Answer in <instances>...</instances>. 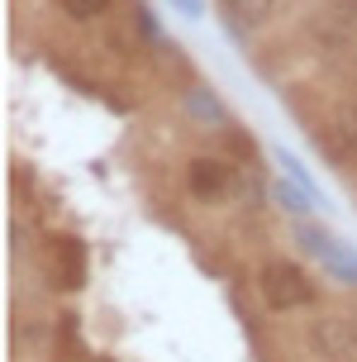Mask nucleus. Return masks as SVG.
<instances>
[{
  "label": "nucleus",
  "instance_id": "obj_1",
  "mask_svg": "<svg viewBox=\"0 0 357 362\" xmlns=\"http://www.w3.org/2000/svg\"><path fill=\"white\" fill-rule=\"evenodd\" d=\"M257 291H262V300L271 310H300L315 300V281H310V272L300 262H291V257H267L262 272H257Z\"/></svg>",
  "mask_w": 357,
  "mask_h": 362
},
{
  "label": "nucleus",
  "instance_id": "obj_2",
  "mask_svg": "<svg viewBox=\"0 0 357 362\" xmlns=\"http://www.w3.org/2000/svg\"><path fill=\"white\" fill-rule=\"evenodd\" d=\"M315 144L324 158L334 163H353L357 158V100H339L324 110V119L315 124Z\"/></svg>",
  "mask_w": 357,
  "mask_h": 362
},
{
  "label": "nucleus",
  "instance_id": "obj_3",
  "mask_svg": "<svg viewBox=\"0 0 357 362\" xmlns=\"http://www.w3.org/2000/svg\"><path fill=\"white\" fill-rule=\"evenodd\" d=\"M186 186H191L196 200H224L229 186H233V172H229V163H219V158H196V163L186 167Z\"/></svg>",
  "mask_w": 357,
  "mask_h": 362
},
{
  "label": "nucleus",
  "instance_id": "obj_4",
  "mask_svg": "<svg viewBox=\"0 0 357 362\" xmlns=\"http://www.w3.org/2000/svg\"><path fill=\"white\" fill-rule=\"evenodd\" d=\"M48 267H53L57 291H81L86 286V248H81L76 238H57Z\"/></svg>",
  "mask_w": 357,
  "mask_h": 362
},
{
  "label": "nucleus",
  "instance_id": "obj_5",
  "mask_svg": "<svg viewBox=\"0 0 357 362\" xmlns=\"http://www.w3.org/2000/svg\"><path fill=\"white\" fill-rule=\"evenodd\" d=\"M310 344L320 348L324 358H334V362H343L348 353H357V334L343 320H320V325L310 329Z\"/></svg>",
  "mask_w": 357,
  "mask_h": 362
},
{
  "label": "nucleus",
  "instance_id": "obj_6",
  "mask_svg": "<svg viewBox=\"0 0 357 362\" xmlns=\"http://www.w3.org/2000/svg\"><path fill=\"white\" fill-rule=\"evenodd\" d=\"M219 5L233 19V29H262L271 15V0H219Z\"/></svg>",
  "mask_w": 357,
  "mask_h": 362
},
{
  "label": "nucleus",
  "instance_id": "obj_7",
  "mask_svg": "<svg viewBox=\"0 0 357 362\" xmlns=\"http://www.w3.org/2000/svg\"><path fill=\"white\" fill-rule=\"evenodd\" d=\"M324 24L334 29L339 38L357 34V0H329V10H324Z\"/></svg>",
  "mask_w": 357,
  "mask_h": 362
},
{
  "label": "nucleus",
  "instance_id": "obj_8",
  "mask_svg": "<svg viewBox=\"0 0 357 362\" xmlns=\"http://www.w3.org/2000/svg\"><path fill=\"white\" fill-rule=\"evenodd\" d=\"M295 243H300L305 253H315V257H329L334 253V248H339V243H334V238H329V229H320V224H295Z\"/></svg>",
  "mask_w": 357,
  "mask_h": 362
},
{
  "label": "nucleus",
  "instance_id": "obj_9",
  "mask_svg": "<svg viewBox=\"0 0 357 362\" xmlns=\"http://www.w3.org/2000/svg\"><path fill=\"white\" fill-rule=\"evenodd\" d=\"M57 10L76 24H90V19H100L110 10V0H57Z\"/></svg>",
  "mask_w": 357,
  "mask_h": 362
},
{
  "label": "nucleus",
  "instance_id": "obj_10",
  "mask_svg": "<svg viewBox=\"0 0 357 362\" xmlns=\"http://www.w3.org/2000/svg\"><path fill=\"white\" fill-rule=\"evenodd\" d=\"M276 200H281L286 210H291V215H310V196H305V191H295V186H276Z\"/></svg>",
  "mask_w": 357,
  "mask_h": 362
},
{
  "label": "nucleus",
  "instance_id": "obj_11",
  "mask_svg": "<svg viewBox=\"0 0 357 362\" xmlns=\"http://www.w3.org/2000/svg\"><path fill=\"white\" fill-rule=\"evenodd\" d=\"M191 110H196L200 119H219L224 110H219V100H214L210 90H191Z\"/></svg>",
  "mask_w": 357,
  "mask_h": 362
}]
</instances>
